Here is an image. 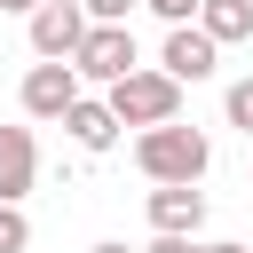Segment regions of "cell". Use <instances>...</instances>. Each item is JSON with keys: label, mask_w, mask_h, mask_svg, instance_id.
I'll return each mask as SVG.
<instances>
[{"label": "cell", "mask_w": 253, "mask_h": 253, "mask_svg": "<svg viewBox=\"0 0 253 253\" xmlns=\"http://www.w3.org/2000/svg\"><path fill=\"white\" fill-rule=\"evenodd\" d=\"M134 166H142V182H206L213 142H206V126L158 119V126H142V134H134Z\"/></svg>", "instance_id": "6da1fadb"}, {"label": "cell", "mask_w": 253, "mask_h": 253, "mask_svg": "<svg viewBox=\"0 0 253 253\" xmlns=\"http://www.w3.org/2000/svg\"><path fill=\"white\" fill-rule=\"evenodd\" d=\"M103 103L119 126H158V119H182V79H166L158 63H134L103 87Z\"/></svg>", "instance_id": "7a4b0ae2"}, {"label": "cell", "mask_w": 253, "mask_h": 253, "mask_svg": "<svg viewBox=\"0 0 253 253\" xmlns=\"http://www.w3.org/2000/svg\"><path fill=\"white\" fill-rule=\"evenodd\" d=\"M142 63V47H134V24H87L79 32V47H71V71H79V87L95 79V87H111L119 71H134Z\"/></svg>", "instance_id": "3957f363"}, {"label": "cell", "mask_w": 253, "mask_h": 253, "mask_svg": "<svg viewBox=\"0 0 253 253\" xmlns=\"http://www.w3.org/2000/svg\"><path fill=\"white\" fill-rule=\"evenodd\" d=\"M79 95V71H71V55H40L32 71H24V87H16V103H24V119H63V103Z\"/></svg>", "instance_id": "277c9868"}, {"label": "cell", "mask_w": 253, "mask_h": 253, "mask_svg": "<svg viewBox=\"0 0 253 253\" xmlns=\"http://www.w3.org/2000/svg\"><path fill=\"white\" fill-rule=\"evenodd\" d=\"M158 71H166V79H182V87H198V79H213V71H221V47H213L198 24H166Z\"/></svg>", "instance_id": "5b68a950"}, {"label": "cell", "mask_w": 253, "mask_h": 253, "mask_svg": "<svg viewBox=\"0 0 253 253\" xmlns=\"http://www.w3.org/2000/svg\"><path fill=\"white\" fill-rule=\"evenodd\" d=\"M24 32H32V55H71L79 32H87V8L79 0H32L24 8Z\"/></svg>", "instance_id": "8992f818"}, {"label": "cell", "mask_w": 253, "mask_h": 253, "mask_svg": "<svg viewBox=\"0 0 253 253\" xmlns=\"http://www.w3.org/2000/svg\"><path fill=\"white\" fill-rule=\"evenodd\" d=\"M150 229L198 237V229H206V190H198V182H150Z\"/></svg>", "instance_id": "52a82bcc"}, {"label": "cell", "mask_w": 253, "mask_h": 253, "mask_svg": "<svg viewBox=\"0 0 253 253\" xmlns=\"http://www.w3.org/2000/svg\"><path fill=\"white\" fill-rule=\"evenodd\" d=\"M63 126H71V142H79L87 158L119 150V119H111V103H103V95H87V87H79V95L63 103Z\"/></svg>", "instance_id": "ba28073f"}, {"label": "cell", "mask_w": 253, "mask_h": 253, "mask_svg": "<svg viewBox=\"0 0 253 253\" xmlns=\"http://www.w3.org/2000/svg\"><path fill=\"white\" fill-rule=\"evenodd\" d=\"M32 182H40V142H32V126H0V198L24 206Z\"/></svg>", "instance_id": "9c48e42d"}, {"label": "cell", "mask_w": 253, "mask_h": 253, "mask_svg": "<svg viewBox=\"0 0 253 253\" xmlns=\"http://www.w3.org/2000/svg\"><path fill=\"white\" fill-rule=\"evenodd\" d=\"M213 47H245L253 40V0H198V16H190Z\"/></svg>", "instance_id": "30bf717a"}, {"label": "cell", "mask_w": 253, "mask_h": 253, "mask_svg": "<svg viewBox=\"0 0 253 253\" xmlns=\"http://www.w3.org/2000/svg\"><path fill=\"white\" fill-rule=\"evenodd\" d=\"M221 119H229V126H237V134H245V142H253V71H245V79H229V87H221Z\"/></svg>", "instance_id": "8fae6325"}, {"label": "cell", "mask_w": 253, "mask_h": 253, "mask_svg": "<svg viewBox=\"0 0 253 253\" xmlns=\"http://www.w3.org/2000/svg\"><path fill=\"white\" fill-rule=\"evenodd\" d=\"M24 245H32V221H24V206L0 198V253H24Z\"/></svg>", "instance_id": "7c38bea8"}, {"label": "cell", "mask_w": 253, "mask_h": 253, "mask_svg": "<svg viewBox=\"0 0 253 253\" xmlns=\"http://www.w3.org/2000/svg\"><path fill=\"white\" fill-rule=\"evenodd\" d=\"M79 8H87V24H126L142 0H79Z\"/></svg>", "instance_id": "4fadbf2b"}, {"label": "cell", "mask_w": 253, "mask_h": 253, "mask_svg": "<svg viewBox=\"0 0 253 253\" xmlns=\"http://www.w3.org/2000/svg\"><path fill=\"white\" fill-rule=\"evenodd\" d=\"M142 8H150L158 24H190V16H198V0H142Z\"/></svg>", "instance_id": "5bb4252c"}, {"label": "cell", "mask_w": 253, "mask_h": 253, "mask_svg": "<svg viewBox=\"0 0 253 253\" xmlns=\"http://www.w3.org/2000/svg\"><path fill=\"white\" fill-rule=\"evenodd\" d=\"M142 253H198V237H174V229H158V237H150Z\"/></svg>", "instance_id": "9a60e30c"}, {"label": "cell", "mask_w": 253, "mask_h": 253, "mask_svg": "<svg viewBox=\"0 0 253 253\" xmlns=\"http://www.w3.org/2000/svg\"><path fill=\"white\" fill-rule=\"evenodd\" d=\"M198 253H253V245H237V237H206Z\"/></svg>", "instance_id": "2e32d148"}, {"label": "cell", "mask_w": 253, "mask_h": 253, "mask_svg": "<svg viewBox=\"0 0 253 253\" xmlns=\"http://www.w3.org/2000/svg\"><path fill=\"white\" fill-rule=\"evenodd\" d=\"M87 253H134V245H119V237H103V245H87Z\"/></svg>", "instance_id": "e0dca14e"}, {"label": "cell", "mask_w": 253, "mask_h": 253, "mask_svg": "<svg viewBox=\"0 0 253 253\" xmlns=\"http://www.w3.org/2000/svg\"><path fill=\"white\" fill-rule=\"evenodd\" d=\"M0 8H8V16H24V8H32V0H0Z\"/></svg>", "instance_id": "ac0fdd59"}]
</instances>
